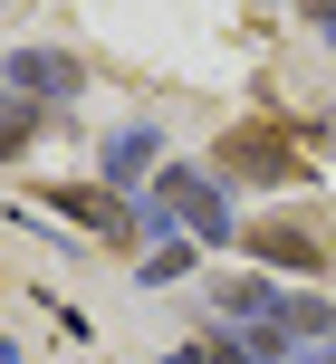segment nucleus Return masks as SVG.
Segmentation results:
<instances>
[{"label": "nucleus", "mask_w": 336, "mask_h": 364, "mask_svg": "<svg viewBox=\"0 0 336 364\" xmlns=\"http://www.w3.org/2000/svg\"><path fill=\"white\" fill-rule=\"evenodd\" d=\"M221 164L241 173V182H288V173H308L298 164V134H279V125H241L221 144Z\"/></svg>", "instance_id": "f257e3e1"}, {"label": "nucleus", "mask_w": 336, "mask_h": 364, "mask_svg": "<svg viewBox=\"0 0 336 364\" xmlns=\"http://www.w3.org/2000/svg\"><path fill=\"white\" fill-rule=\"evenodd\" d=\"M164 211H183V220H192V230H202V240H221V230H231L221 192H211L202 173H164Z\"/></svg>", "instance_id": "f03ea898"}, {"label": "nucleus", "mask_w": 336, "mask_h": 364, "mask_svg": "<svg viewBox=\"0 0 336 364\" xmlns=\"http://www.w3.org/2000/svg\"><path fill=\"white\" fill-rule=\"evenodd\" d=\"M250 250H260V259H279V269H317V259H327V240H317V230H298V220H260V230H250Z\"/></svg>", "instance_id": "7ed1b4c3"}, {"label": "nucleus", "mask_w": 336, "mask_h": 364, "mask_svg": "<svg viewBox=\"0 0 336 364\" xmlns=\"http://www.w3.org/2000/svg\"><path fill=\"white\" fill-rule=\"evenodd\" d=\"M10 87L38 106V96H68V87H77V68H68V58H48V48H19V58H10Z\"/></svg>", "instance_id": "20e7f679"}, {"label": "nucleus", "mask_w": 336, "mask_h": 364, "mask_svg": "<svg viewBox=\"0 0 336 364\" xmlns=\"http://www.w3.org/2000/svg\"><path fill=\"white\" fill-rule=\"evenodd\" d=\"M58 211H68V220H96V230H115V240L135 230V211H125L115 192H58Z\"/></svg>", "instance_id": "39448f33"}, {"label": "nucleus", "mask_w": 336, "mask_h": 364, "mask_svg": "<svg viewBox=\"0 0 336 364\" xmlns=\"http://www.w3.org/2000/svg\"><path fill=\"white\" fill-rule=\"evenodd\" d=\"M145 154H154V134H145V125L115 134V144H106V173H145Z\"/></svg>", "instance_id": "423d86ee"}, {"label": "nucleus", "mask_w": 336, "mask_h": 364, "mask_svg": "<svg viewBox=\"0 0 336 364\" xmlns=\"http://www.w3.org/2000/svg\"><path fill=\"white\" fill-rule=\"evenodd\" d=\"M19 134H29V96H0V154H10Z\"/></svg>", "instance_id": "0eeeda50"}, {"label": "nucleus", "mask_w": 336, "mask_h": 364, "mask_svg": "<svg viewBox=\"0 0 336 364\" xmlns=\"http://www.w3.org/2000/svg\"><path fill=\"white\" fill-rule=\"evenodd\" d=\"M327 38H336V10H327Z\"/></svg>", "instance_id": "6e6552de"}, {"label": "nucleus", "mask_w": 336, "mask_h": 364, "mask_svg": "<svg viewBox=\"0 0 336 364\" xmlns=\"http://www.w3.org/2000/svg\"><path fill=\"white\" fill-rule=\"evenodd\" d=\"M317 10H336V0H317Z\"/></svg>", "instance_id": "1a4fd4ad"}]
</instances>
